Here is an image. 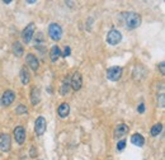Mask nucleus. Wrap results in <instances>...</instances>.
<instances>
[{"label": "nucleus", "instance_id": "a878e982", "mask_svg": "<svg viewBox=\"0 0 165 160\" xmlns=\"http://www.w3.org/2000/svg\"><path fill=\"white\" fill-rule=\"evenodd\" d=\"M159 67H160V71H161V74L164 75V74H165V69H164V62H160V65H159Z\"/></svg>", "mask_w": 165, "mask_h": 160}, {"label": "nucleus", "instance_id": "f3484780", "mask_svg": "<svg viewBox=\"0 0 165 160\" xmlns=\"http://www.w3.org/2000/svg\"><path fill=\"white\" fill-rule=\"evenodd\" d=\"M13 53L17 57H20L23 55V46L19 43V42H14L13 43Z\"/></svg>", "mask_w": 165, "mask_h": 160}, {"label": "nucleus", "instance_id": "20e7f679", "mask_svg": "<svg viewBox=\"0 0 165 160\" xmlns=\"http://www.w3.org/2000/svg\"><path fill=\"white\" fill-rule=\"evenodd\" d=\"M122 76V69L119 66H112L107 70V79L110 81H117Z\"/></svg>", "mask_w": 165, "mask_h": 160}, {"label": "nucleus", "instance_id": "39448f33", "mask_svg": "<svg viewBox=\"0 0 165 160\" xmlns=\"http://www.w3.org/2000/svg\"><path fill=\"white\" fill-rule=\"evenodd\" d=\"M34 34V23H29L22 32V40L24 43H29Z\"/></svg>", "mask_w": 165, "mask_h": 160}, {"label": "nucleus", "instance_id": "ddd939ff", "mask_svg": "<svg viewBox=\"0 0 165 160\" xmlns=\"http://www.w3.org/2000/svg\"><path fill=\"white\" fill-rule=\"evenodd\" d=\"M57 113L61 118H66L69 116V113H70V105L67 103H61L60 107H58V109H57Z\"/></svg>", "mask_w": 165, "mask_h": 160}, {"label": "nucleus", "instance_id": "2eb2a0df", "mask_svg": "<svg viewBox=\"0 0 165 160\" xmlns=\"http://www.w3.org/2000/svg\"><path fill=\"white\" fill-rule=\"evenodd\" d=\"M131 142L134 144V145L141 147V146H143V144H145V138H143V136L140 135V133H135V135H132V137H131Z\"/></svg>", "mask_w": 165, "mask_h": 160}, {"label": "nucleus", "instance_id": "dca6fc26", "mask_svg": "<svg viewBox=\"0 0 165 160\" xmlns=\"http://www.w3.org/2000/svg\"><path fill=\"white\" fill-rule=\"evenodd\" d=\"M61 56V50L58 46H52L51 47V51H50V58L52 62L57 61V58Z\"/></svg>", "mask_w": 165, "mask_h": 160}, {"label": "nucleus", "instance_id": "f8f14e48", "mask_svg": "<svg viewBox=\"0 0 165 160\" xmlns=\"http://www.w3.org/2000/svg\"><path fill=\"white\" fill-rule=\"evenodd\" d=\"M127 132H128V126L125 125V123H121V125H118V126H116L113 135H114L116 138H118V137L125 136Z\"/></svg>", "mask_w": 165, "mask_h": 160}, {"label": "nucleus", "instance_id": "7ed1b4c3", "mask_svg": "<svg viewBox=\"0 0 165 160\" xmlns=\"http://www.w3.org/2000/svg\"><path fill=\"white\" fill-rule=\"evenodd\" d=\"M122 40V34H121V32L119 31H117V29H112L108 32V34H107V42L109 45L112 46H116V45H118L119 42Z\"/></svg>", "mask_w": 165, "mask_h": 160}, {"label": "nucleus", "instance_id": "cd10ccee", "mask_svg": "<svg viewBox=\"0 0 165 160\" xmlns=\"http://www.w3.org/2000/svg\"><path fill=\"white\" fill-rule=\"evenodd\" d=\"M12 3V0H4V4H10Z\"/></svg>", "mask_w": 165, "mask_h": 160}, {"label": "nucleus", "instance_id": "bb28decb", "mask_svg": "<svg viewBox=\"0 0 165 160\" xmlns=\"http://www.w3.org/2000/svg\"><path fill=\"white\" fill-rule=\"evenodd\" d=\"M27 3H28V4H34V3H37V1H36V0H28Z\"/></svg>", "mask_w": 165, "mask_h": 160}, {"label": "nucleus", "instance_id": "423d86ee", "mask_svg": "<svg viewBox=\"0 0 165 160\" xmlns=\"http://www.w3.org/2000/svg\"><path fill=\"white\" fill-rule=\"evenodd\" d=\"M46 127H47V123H46V120L45 117H38L36 120V123H34V131L38 136H42L46 131Z\"/></svg>", "mask_w": 165, "mask_h": 160}, {"label": "nucleus", "instance_id": "a211bd4d", "mask_svg": "<svg viewBox=\"0 0 165 160\" xmlns=\"http://www.w3.org/2000/svg\"><path fill=\"white\" fill-rule=\"evenodd\" d=\"M20 81L24 85L29 83V73L27 70V67H23L22 70H20Z\"/></svg>", "mask_w": 165, "mask_h": 160}, {"label": "nucleus", "instance_id": "5701e85b", "mask_svg": "<svg viewBox=\"0 0 165 160\" xmlns=\"http://www.w3.org/2000/svg\"><path fill=\"white\" fill-rule=\"evenodd\" d=\"M125 147H126V141H125V140L118 141V144H117V150H118V151H122Z\"/></svg>", "mask_w": 165, "mask_h": 160}, {"label": "nucleus", "instance_id": "0eeeda50", "mask_svg": "<svg viewBox=\"0 0 165 160\" xmlns=\"http://www.w3.org/2000/svg\"><path fill=\"white\" fill-rule=\"evenodd\" d=\"M70 87L74 90H79L83 87V78L80 73H74V75L71 76V81H70Z\"/></svg>", "mask_w": 165, "mask_h": 160}, {"label": "nucleus", "instance_id": "393cba45", "mask_svg": "<svg viewBox=\"0 0 165 160\" xmlns=\"http://www.w3.org/2000/svg\"><path fill=\"white\" fill-rule=\"evenodd\" d=\"M137 111L140 112V113H143V112H145V104L143 103H141L140 105H138V108H137Z\"/></svg>", "mask_w": 165, "mask_h": 160}, {"label": "nucleus", "instance_id": "6e6552de", "mask_svg": "<svg viewBox=\"0 0 165 160\" xmlns=\"http://www.w3.org/2000/svg\"><path fill=\"white\" fill-rule=\"evenodd\" d=\"M10 145H12V142H10V136L8 133H3V135H0V150L1 151H9L10 150Z\"/></svg>", "mask_w": 165, "mask_h": 160}, {"label": "nucleus", "instance_id": "6ab92c4d", "mask_svg": "<svg viewBox=\"0 0 165 160\" xmlns=\"http://www.w3.org/2000/svg\"><path fill=\"white\" fill-rule=\"evenodd\" d=\"M70 81H63L62 83V85H61V89H60V93H61V95H66L69 92H70Z\"/></svg>", "mask_w": 165, "mask_h": 160}, {"label": "nucleus", "instance_id": "9d476101", "mask_svg": "<svg viewBox=\"0 0 165 160\" xmlns=\"http://www.w3.org/2000/svg\"><path fill=\"white\" fill-rule=\"evenodd\" d=\"M14 138L18 144H23L25 140V131H24V127L22 126H17L14 129Z\"/></svg>", "mask_w": 165, "mask_h": 160}, {"label": "nucleus", "instance_id": "b1692460", "mask_svg": "<svg viewBox=\"0 0 165 160\" xmlns=\"http://www.w3.org/2000/svg\"><path fill=\"white\" fill-rule=\"evenodd\" d=\"M70 53H71V49L69 46H66L65 47V51H63V53L61 56H63V57H67V56H70Z\"/></svg>", "mask_w": 165, "mask_h": 160}, {"label": "nucleus", "instance_id": "f03ea898", "mask_svg": "<svg viewBox=\"0 0 165 160\" xmlns=\"http://www.w3.org/2000/svg\"><path fill=\"white\" fill-rule=\"evenodd\" d=\"M49 36L54 41H60L61 37H62V28L60 27V24H57V23L50 24V27H49Z\"/></svg>", "mask_w": 165, "mask_h": 160}, {"label": "nucleus", "instance_id": "4be33fe9", "mask_svg": "<svg viewBox=\"0 0 165 160\" xmlns=\"http://www.w3.org/2000/svg\"><path fill=\"white\" fill-rule=\"evenodd\" d=\"M15 112H17L18 114H22V113H27V107L23 105V104H20L17 107V109H15Z\"/></svg>", "mask_w": 165, "mask_h": 160}, {"label": "nucleus", "instance_id": "aec40b11", "mask_svg": "<svg viewBox=\"0 0 165 160\" xmlns=\"http://www.w3.org/2000/svg\"><path fill=\"white\" fill-rule=\"evenodd\" d=\"M161 130H163V125L161 123H156V125H154L152 127H151V135L152 136H159V133L161 132Z\"/></svg>", "mask_w": 165, "mask_h": 160}, {"label": "nucleus", "instance_id": "1a4fd4ad", "mask_svg": "<svg viewBox=\"0 0 165 160\" xmlns=\"http://www.w3.org/2000/svg\"><path fill=\"white\" fill-rule=\"evenodd\" d=\"M14 99H15V94L12 92V90H5L3 93V97H1V104L8 107L14 102Z\"/></svg>", "mask_w": 165, "mask_h": 160}, {"label": "nucleus", "instance_id": "9b49d317", "mask_svg": "<svg viewBox=\"0 0 165 160\" xmlns=\"http://www.w3.org/2000/svg\"><path fill=\"white\" fill-rule=\"evenodd\" d=\"M25 61H27L28 66H29L33 71H37V70H38L40 64H38V60H37V57L33 55V53H28V55L25 56Z\"/></svg>", "mask_w": 165, "mask_h": 160}, {"label": "nucleus", "instance_id": "4468645a", "mask_svg": "<svg viewBox=\"0 0 165 160\" xmlns=\"http://www.w3.org/2000/svg\"><path fill=\"white\" fill-rule=\"evenodd\" d=\"M40 100H41V92H40V89L38 88H33L32 89V93H31V102L33 105L36 104H38L40 103Z\"/></svg>", "mask_w": 165, "mask_h": 160}, {"label": "nucleus", "instance_id": "412c9836", "mask_svg": "<svg viewBox=\"0 0 165 160\" xmlns=\"http://www.w3.org/2000/svg\"><path fill=\"white\" fill-rule=\"evenodd\" d=\"M158 107L164 108L165 107V98H164V93H161L160 95H158Z\"/></svg>", "mask_w": 165, "mask_h": 160}, {"label": "nucleus", "instance_id": "f257e3e1", "mask_svg": "<svg viewBox=\"0 0 165 160\" xmlns=\"http://www.w3.org/2000/svg\"><path fill=\"white\" fill-rule=\"evenodd\" d=\"M121 18H122V20H123L125 27L128 31L135 29V28H137V27L141 24V15L137 14V13H134V12L122 13Z\"/></svg>", "mask_w": 165, "mask_h": 160}]
</instances>
